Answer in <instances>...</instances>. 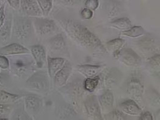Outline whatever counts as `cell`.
<instances>
[{"instance_id": "1", "label": "cell", "mask_w": 160, "mask_h": 120, "mask_svg": "<svg viewBox=\"0 0 160 120\" xmlns=\"http://www.w3.org/2000/svg\"><path fill=\"white\" fill-rule=\"evenodd\" d=\"M66 28L73 38L87 48L95 49L102 46L100 40L82 25L68 22L66 24Z\"/></svg>"}, {"instance_id": "2", "label": "cell", "mask_w": 160, "mask_h": 120, "mask_svg": "<svg viewBox=\"0 0 160 120\" xmlns=\"http://www.w3.org/2000/svg\"><path fill=\"white\" fill-rule=\"evenodd\" d=\"M31 30V22L28 19L19 17L15 21L14 33L19 40H25L29 37Z\"/></svg>"}, {"instance_id": "3", "label": "cell", "mask_w": 160, "mask_h": 120, "mask_svg": "<svg viewBox=\"0 0 160 120\" xmlns=\"http://www.w3.org/2000/svg\"><path fill=\"white\" fill-rule=\"evenodd\" d=\"M118 57L127 65L136 66L141 62V58L132 49H127L120 51Z\"/></svg>"}, {"instance_id": "4", "label": "cell", "mask_w": 160, "mask_h": 120, "mask_svg": "<svg viewBox=\"0 0 160 120\" xmlns=\"http://www.w3.org/2000/svg\"><path fill=\"white\" fill-rule=\"evenodd\" d=\"M72 68L70 63L66 61L64 66L54 76L55 85L57 87L63 86L67 81L68 78L72 73Z\"/></svg>"}, {"instance_id": "5", "label": "cell", "mask_w": 160, "mask_h": 120, "mask_svg": "<svg viewBox=\"0 0 160 120\" xmlns=\"http://www.w3.org/2000/svg\"><path fill=\"white\" fill-rule=\"evenodd\" d=\"M21 7L25 13L30 16H41L42 11L34 0H21Z\"/></svg>"}, {"instance_id": "6", "label": "cell", "mask_w": 160, "mask_h": 120, "mask_svg": "<svg viewBox=\"0 0 160 120\" xmlns=\"http://www.w3.org/2000/svg\"><path fill=\"white\" fill-rule=\"evenodd\" d=\"M85 106L87 110L88 113L93 119H102L100 106L95 97L92 96L91 98H88L87 102L85 103Z\"/></svg>"}, {"instance_id": "7", "label": "cell", "mask_w": 160, "mask_h": 120, "mask_svg": "<svg viewBox=\"0 0 160 120\" xmlns=\"http://www.w3.org/2000/svg\"><path fill=\"white\" fill-rule=\"evenodd\" d=\"M29 51L21 45L13 43L0 49V54L4 55H21L29 53Z\"/></svg>"}, {"instance_id": "8", "label": "cell", "mask_w": 160, "mask_h": 120, "mask_svg": "<svg viewBox=\"0 0 160 120\" xmlns=\"http://www.w3.org/2000/svg\"><path fill=\"white\" fill-rule=\"evenodd\" d=\"M35 25L38 32L42 34L52 32L56 28L55 24L53 21L48 19H37Z\"/></svg>"}, {"instance_id": "9", "label": "cell", "mask_w": 160, "mask_h": 120, "mask_svg": "<svg viewBox=\"0 0 160 120\" xmlns=\"http://www.w3.org/2000/svg\"><path fill=\"white\" fill-rule=\"evenodd\" d=\"M31 52L36 60L37 67L42 68L46 62V52L43 47L40 45L33 46L31 48Z\"/></svg>"}, {"instance_id": "10", "label": "cell", "mask_w": 160, "mask_h": 120, "mask_svg": "<svg viewBox=\"0 0 160 120\" xmlns=\"http://www.w3.org/2000/svg\"><path fill=\"white\" fill-rule=\"evenodd\" d=\"M120 108L124 112L130 115L136 116L142 113V110L133 100H127L120 105Z\"/></svg>"}, {"instance_id": "11", "label": "cell", "mask_w": 160, "mask_h": 120, "mask_svg": "<svg viewBox=\"0 0 160 120\" xmlns=\"http://www.w3.org/2000/svg\"><path fill=\"white\" fill-rule=\"evenodd\" d=\"M27 83L31 87L40 91L45 90L47 84L46 78L40 73H37L31 77L27 81Z\"/></svg>"}, {"instance_id": "12", "label": "cell", "mask_w": 160, "mask_h": 120, "mask_svg": "<svg viewBox=\"0 0 160 120\" xmlns=\"http://www.w3.org/2000/svg\"><path fill=\"white\" fill-rule=\"evenodd\" d=\"M66 60L61 58H48V68L49 73L52 78H54L55 75L64 66Z\"/></svg>"}, {"instance_id": "13", "label": "cell", "mask_w": 160, "mask_h": 120, "mask_svg": "<svg viewBox=\"0 0 160 120\" xmlns=\"http://www.w3.org/2000/svg\"><path fill=\"white\" fill-rule=\"evenodd\" d=\"M103 68L100 66L83 65L78 66V71L88 78H94L101 72Z\"/></svg>"}, {"instance_id": "14", "label": "cell", "mask_w": 160, "mask_h": 120, "mask_svg": "<svg viewBox=\"0 0 160 120\" xmlns=\"http://www.w3.org/2000/svg\"><path fill=\"white\" fill-rule=\"evenodd\" d=\"M127 92L134 98L140 97L143 92V87L138 80H132L128 85Z\"/></svg>"}, {"instance_id": "15", "label": "cell", "mask_w": 160, "mask_h": 120, "mask_svg": "<svg viewBox=\"0 0 160 120\" xmlns=\"http://www.w3.org/2000/svg\"><path fill=\"white\" fill-rule=\"evenodd\" d=\"M25 106L29 112L36 113L41 106V100L35 96H28L25 98Z\"/></svg>"}, {"instance_id": "16", "label": "cell", "mask_w": 160, "mask_h": 120, "mask_svg": "<svg viewBox=\"0 0 160 120\" xmlns=\"http://www.w3.org/2000/svg\"><path fill=\"white\" fill-rule=\"evenodd\" d=\"M124 43L125 42L124 40L121 38H117L108 42L107 46L110 51H113L114 56L118 57Z\"/></svg>"}, {"instance_id": "17", "label": "cell", "mask_w": 160, "mask_h": 120, "mask_svg": "<svg viewBox=\"0 0 160 120\" xmlns=\"http://www.w3.org/2000/svg\"><path fill=\"white\" fill-rule=\"evenodd\" d=\"M21 98V96L16 94H12L4 91H0V103L8 104L15 103Z\"/></svg>"}, {"instance_id": "18", "label": "cell", "mask_w": 160, "mask_h": 120, "mask_svg": "<svg viewBox=\"0 0 160 120\" xmlns=\"http://www.w3.org/2000/svg\"><path fill=\"white\" fill-rule=\"evenodd\" d=\"M145 34V30L140 26L131 27L128 30L124 31L121 32V35L125 37L131 38H138Z\"/></svg>"}, {"instance_id": "19", "label": "cell", "mask_w": 160, "mask_h": 120, "mask_svg": "<svg viewBox=\"0 0 160 120\" xmlns=\"http://www.w3.org/2000/svg\"><path fill=\"white\" fill-rule=\"evenodd\" d=\"M111 25L113 28L123 31L128 30L132 27L130 21L127 18L117 19L111 23Z\"/></svg>"}, {"instance_id": "20", "label": "cell", "mask_w": 160, "mask_h": 120, "mask_svg": "<svg viewBox=\"0 0 160 120\" xmlns=\"http://www.w3.org/2000/svg\"><path fill=\"white\" fill-rule=\"evenodd\" d=\"M100 103L102 108L105 109H110L113 103V93L110 91L105 92L100 98Z\"/></svg>"}, {"instance_id": "21", "label": "cell", "mask_w": 160, "mask_h": 120, "mask_svg": "<svg viewBox=\"0 0 160 120\" xmlns=\"http://www.w3.org/2000/svg\"><path fill=\"white\" fill-rule=\"evenodd\" d=\"M99 79L100 78L97 76H95L93 78H88L87 79H86V81L84 83L85 89L90 92L94 91L95 89L96 88V87L98 86Z\"/></svg>"}, {"instance_id": "22", "label": "cell", "mask_w": 160, "mask_h": 120, "mask_svg": "<svg viewBox=\"0 0 160 120\" xmlns=\"http://www.w3.org/2000/svg\"><path fill=\"white\" fill-rule=\"evenodd\" d=\"M4 25L0 28V38L3 40H7L9 38L10 34V29H11V19H7Z\"/></svg>"}, {"instance_id": "23", "label": "cell", "mask_w": 160, "mask_h": 120, "mask_svg": "<svg viewBox=\"0 0 160 120\" xmlns=\"http://www.w3.org/2000/svg\"><path fill=\"white\" fill-rule=\"evenodd\" d=\"M38 2L43 15H48L52 8V0H38Z\"/></svg>"}, {"instance_id": "24", "label": "cell", "mask_w": 160, "mask_h": 120, "mask_svg": "<svg viewBox=\"0 0 160 120\" xmlns=\"http://www.w3.org/2000/svg\"><path fill=\"white\" fill-rule=\"evenodd\" d=\"M51 45L54 49L60 50L64 47V42L61 36H58L55 38L51 40Z\"/></svg>"}, {"instance_id": "25", "label": "cell", "mask_w": 160, "mask_h": 120, "mask_svg": "<svg viewBox=\"0 0 160 120\" xmlns=\"http://www.w3.org/2000/svg\"><path fill=\"white\" fill-rule=\"evenodd\" d=\"M105 118L106 119L108 120H122L126 119L124 114L118 111H115L109 113L108 115L105 116Z\"/></svg>"}, {"instance_id": "26", "label": "cell", "mask_w": 160, "mask_h": 120, "mask_svg": "<svg viewBox=\"0 0 160 120\" xmlns=\"http://www.w3.org/2000/svg\"><path fill=\"white\" fill-rule=\"evenodd\" d=\"M98 0H87L85 6L86 8L91 10H95L98 7Z\"/></svg>"}, {"instance_id": "27", "label": "cell", "mask_w": 160, "mask_h": 120, "mask_svg": "<svg viewBox=\"0 0 160 120\" xmlns=\"http://www.w3.org/2000/svg\"><path fill=\"white\" fill-rule=\"evenodd\" d=\"M10 66V63L8 58L3 55H0V68L7 69Z\"/></svg>"}, {"instance_id": "28", "label": "cell", "mask_w": 160, "mask_h": 120, "mask_svg": "<svg viewBox=\"0 0 160 120\" xmlns=\"http://www.w3.org/2000/svg\"><path fill=\"white\" fill-rule=\"evenodd\" d=\"M81 15L84 19H89L92 17L93 13H92V10L86 8H84L83 10H82V11L81 12Z\"/></svg>"}, {"instance_id": "29", "label": "cell", "mask_w": 160, "mask_h": 120, "mask_svg": "<svg viewBox=\"0 0 160 120\" xmlns=\"http://www.w3.org/2000/svg\"><path fill=\"white\" fill-rule=\"evenodd\" d=\"M160 55H157L150 60V63L152 64V66L155 68H160Z\"/></svg>"}, {"instance_id": "30", "label": "cell", "mask_w": 160, "mask_h": 120, "mask_svg": "<svg viewBox=\"0 0 160 120\" xmlns=\"http://www.w3.org/2000/svg\"><path fill=\"white\" fill-rule=\"evenodd\" d=\"M10 106L5 104L0 103V118H4L3 116L9 110Z\"/></svg>"}, {"instance_id": "31", "label": "cell", "mask_w": 160, "mask_h": 120, "mask_svg": "<svg viewBox=\"0 0 160 120\" xmlns=\"http://www.w3.org/2000/svg\"><path fill=\"white\" fill-rule=\"evenodd\" d=\"M152 116L151 113L149 112L142 113L140 114V120H152Z\"/></svg>"}, {"instance_id": "32", "label": "cell", "mask_w": 160, "mask_h": 120, "mask_svg": "<svg viewBox=\"0 0 160 120\" xmlns=\"http://www.w3.org/2000/svg\"><path fill=\"white\" fill-rule=\"evenodd\" d=\"M9 4L12 6V8L15 9H18L20 6V0H8Z\"/></svg>"}, {"instance_id": "33", "label": "cell", "mask_w": 160, "mask_h": 120, "mask_svg": "<svg viewBox=\"0 0 160 120\" xmlns=\"http://www.w3.org/2000/svg\"><path fill=\"white\" fill-rule=\"evenodd\" d=\"M5 18H6V15L4 13V6H2L0 8V28L4 22Z\"/></svg>"}, {"instance_id": "34", "label": "cell", "mask_w": 160, "mask_h": 120, "mask_svg": "<svg viewBox=\"0 0 160 120\" xmlns=\"http://www.w3.org/2000/svg\"><path fill=\"white\" fill-rule=\"evenodd\" d=\"M59 1L65 4H73L74 0H59Z\"/></svg>"}, {"instance_id": "35", "label": "cell", "mask_w": 160, "mask_h": 120, "mask_svg": "<svg viewBox=\"0 0 160 120\" xmlns=\"http://www.w3.org/2000/svg\"><path fill=\"white\" fill-rule=\"evenodd\" d=\"M0 5H1V1H0Z\"/></svg>"}]
</instances>
